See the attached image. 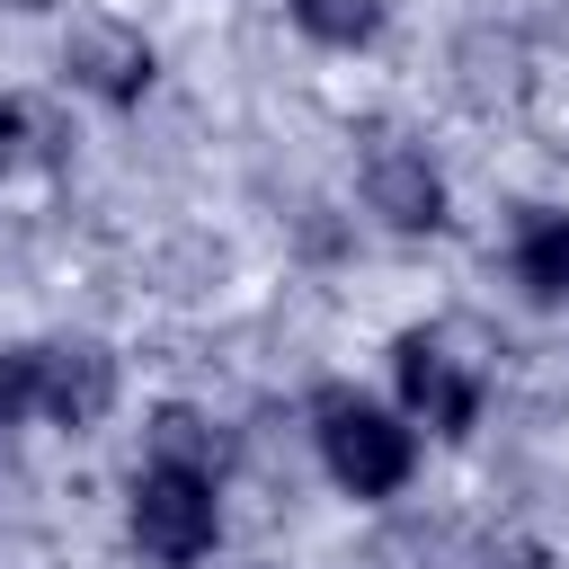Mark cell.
I'll return each instance as SVG.
<instances>
[{
	"mask_svg": "<svg viewBox=\"0 0 569 569\" xmlns=\"http://www.w3.org/2000/svg\"><path fill=\"white\" fill-rule=\"evenodd\" d=\"M320 453H329V471H338L356 498H391V489L409 480V462H418V436H409L400 418L365 409L356 391H320Z\"/></svg>",
	"mask_w": 569,
	"mask_h": 569,
	"instance_id": "1",
	"label": "cell"
},
{
	"mask_svg": "<svg viewBox=\"0 0 569 569\" xmlns=\"http://www.w3.org/2000/svg\"><path fill=\"white\" fill-rule=\"evenodd\" d=\"M133 542L160 560V569H187L213 551V480L204 471H178V462H151L133 480Z\"/></svg>",
	"mask_w": 569,
	"mask_h": 569,
	"instance_id": "2",
	"label": "cell"
},
{
	"mask_svg": "<svg viewBox=\"0 0 569 569\" xmlns=\"http://www.w3.org/2000/svg\"><path fill=\"white\" fill-rule=\"evenodd\" d=\"M36 409L53 427H98L116 409V356L98 338H53L36 347Z\"/></svg>",
	"mask_w": 569,
	"mask_h": 569,
	"instance_id": "3",
	"label": "cell"
},
{
	"mask_svg": "<svg viewBox=\"0 0 569 569\" xmlns=\"http://www.w3.org/2000/svg\"><path fill=\"white\" fill-rule=\"evenodd\" d=\"M391 365H400V400L427 418V427H445V436H462L471 418H480V373H462L427 329H409L400 347H391Z\"/></svg>",
	"mask_w": 569,
	"mask_h": 569,
	"instance_id": "4",
	"label": "cell"
},
{
	"mask_svg": "<svg viewBox=\"0 0 569 569\" xmlns=\"http://www.w3.org/2000/svg\"><path fill=\"white\" fill-rule=\"evenodd\" d=\"M365 204H373L391 231H436V222H445V178H436L427 151L373 142V160H365Z\"/></svg>",
	"mask_w": 569,
	"mask_h": 569,
	"instance_id": "5",
	"label": "cell"
},
{
	"mask_svg": "<svg viewBox=\"0 0 569 569\" xmlns=\"http://www.w3.org/2000/svg\"><path fill=\"white\" fill-rule=\"evenodd\" d=\"M71 80L89 89V98H107V107H133L142 89H151V44L133 36V27H116V18H89V27H71Z\"/></svg>",
	"mask_w": 569,
	"mask_h": 569,
	"instance_id": "6",
	"label": "cell"
},
{
	"mask_svg": "<svg viewBox=\"0 0 569 569\" xmlns=\"http://www.w3.org/2000/svg\"><path fill=\"white\" fill-rule=\"evenodd\" d=\"M462 98L471 107H516L525 98V44L516 36H498V27H480V36H462Z\"/></svg>",
	"mask_w": 569,
	"mask_h": 569,
	"instance_id": "7",
	"label": "cell"
},
{
	"mask_svg": "<svg viewBox=\"0 0 569 569\" xmlns=\"http://www.w3.org/2000/svg\"><path fill=\"white\" fill-rule=\"evenodd\" d=\"M62 116L44 98H0V169H53L62 160Z\"/></svg>",
	"mask_w": 569,
	"mask_h": 569,
	"instance_id": "8",
	"label": "cell"
},
{
	"mask_svg": "<svg viewBox=\"0 0 569 569\" xmlns=\"http://www.w3.org/2000/svg\"><path fill=\"white\" fill-rule=\"evenodd\" d=\"M516 284L542 302H569V213H533L516 231Z\"/></svg>",
	"mask_w": 569,
	"mask_h": 569,
	"instance_id": "9",
	"label": "cell"
},
{
	"mask_svg": "<svg viewBox=\"0 0 569 569\" xmlns=\"http://www.w3.org/2000/svg\"><path fill=\"white\" fill-rule=\"evenodd\" d=\"M293 27L320 44H365L382 27V0H293Z\"/></svg>",
	"mask_w": 569,
	"mask_h": 569,
	"instance_id": "10",
	"label": "cell"
},
{
	"mask_svg": "<svg viewBox=\"0 0 569 569\" xmlns=\"http://www.w3.org/2000/svg\"><path fill=\"white\" fill-rule=\"evenodd\" d=\"M151 462L204 471V462H213V427H204L196 409H160V418H151Z\"/></svg>",
	"mask_w": 569,
	"mask_h": 569,
	"instance_id": "11",
	"label": "cell"
},
{
	"mask_svg": "<svg viewBox=\"0 0 569 569\" xmlns=\"http://www.w3.org/2000/svg\"><path fill=\"white\" fill-rule=\"evenodd\" d=\"M453 569H551V551L533 533H480V542L453 551Z\"/></svg>",
	"mask_w": 569,
	"mask_h": 569,
	"instance_id": "12",
	"label": "cell"
},
{
	"mask_svg": "<svg viewBox=\"0 0 569 569\" xmlns=\"http://www.w3.org/2000/svg\"><path fill=\"white\" fill-rule=\"evenodd\" d=\"M36 400V356H18V347H0V427L18 418Z\"/></svg>",
	"mask_w": 569,
	"mask_h": 569,
	"instance_id": "13",
	"label": "cell"
},
{
	"mask_svg": "<svg viewBox=\"0 0 569 569\" xmlns=\"http://www.w3.org/2000/svg\"><path fill=\"white\" fill-rule=\"evenodd\" d=\"M0 471H9V453H0Z\"/></svg>",
	"mask_w": 569,
	"mask_h": 569,
	"instance_id": "14",
	"label": "cell"
}]
</instances>
